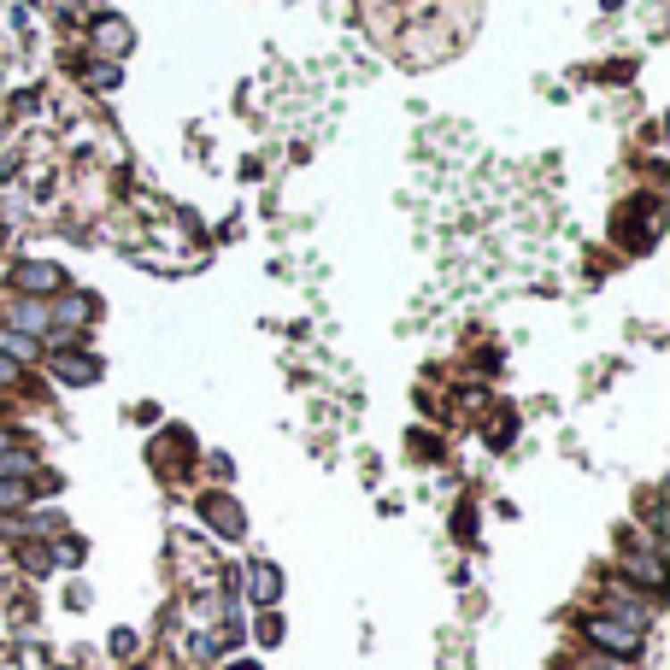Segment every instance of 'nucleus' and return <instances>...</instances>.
<instances>
[{"mask_svg": "<svg viewBox=\"0 0 670 670\" xmlns=\"http://www.w3.org/2000/svg\"><path fill=\"white\" fill-rule=\"evenodd\" d=\"M253 582H259V588H253V594H259V600H277V588H282V576H277V571H271V565H259V576H253Z\"/></svg>", "mask_w": 670, "mask_h": 670, "instance_id": "9b49d317", "label": "nucleus"}, {"mask_svg": "<svg viewBox=\"0 0 670 670\" xmlns=\"http://www.w3.org/2000/svg\"><path fill=\"white\" fill-rule=\"evenodd\" d=\"M588 641H594V647H606V653L635 658V653H641V629L617 624V617H594V624H588Z\"/></svg>", "mask_w": 670, "mask_h": 670, "instance_id": "f03ea898", "label": "nucleus"}, {"mask_svg": "<svg viewBox=\"0 0 670 670\" xmlns=\"http://www.w3.org/2000/svg\"><path fill=\"white\" fill-rule=\"evenodd\" d=\"M6 323L42 341V335H47V300H29V294H18V300H13V312H6Z\"/></svg>", "mask_w": 670, "mask_h": 670, "instance_id": "39448f33", "label": "nucleus"}, {"mask_svg": "<svg viewBox=\"0 0 670 670\" xmlns=\"http://www.w3.org/2000/svg\"><path fill=\"white\" fill-rule=\"evenodd\" d=\"M6 447H13V435H6V430H0V453H6Z\"/></svg>", "mask_w": 670, "mask_h": 670, "instance_id": "ddd939ff", "label": "nucleus"}, {"mask_svg": "<svg viewBox=\"0 0 670 670\" xmlns=\"http://www.w3.org/2000/svg\"><path fill=\"white\" fill-rule=\"evenodd\" d=\"M36 353H42V341H36V335L13 330V323H0V359H13V364H24V359H36Z\"/></svg>", "mask_w": 670, "mask_h": 670, "instance_id": "423d86ee", "label": "nucleus"}, {"mask_svg": "<svg viewBox=\"0 0 670 670\" xmlns=\"http://www.w3.org/2000/svg\"><path fill=\"white\" fill-rule=\"evenodd\" d=\"M24 500H29L24 482H18V476H0V512H18Z\"/></svg>", "mask_w": 670, "mask_h": 670, "instance_id": "9d476101", "label": "nucleus"}, {"mask_svg": "<svg viewBox=\"0 0 670 670\" xmlns=\"http://www.w3.org/2000/svg\"><path fill=\"white\" fill-rule=\"evenodd\" d=\"M13 289L29 294V300H54L59 289H71V277H65L59 265H47V259H29V265L13 271Z\"/></svg>", "mask_w": 670, "mask_h": 670, "instance_id": "f257e3e1", "label": "nucleus"}, {"mask_svg": "<svg viewBox=\"0 0 670 670\" xmlns=\"http://www.w3.org/2000/svg\"><path fill=\"white\" fill-rule=\"evenodd\" d=\"M624 571H629V576H641L647 588L665 582V571H658V558H653V553H629V558H624Z\"/></svg>", "mask_w": 670, "mask_h": 670, "instance_id": "6e6552de", "label": "nucleus"}, {"mask_svg": "<svg viewBox=\"0 0 670 670\" xmlns=\"http://www.w3.org/2000/svg\"><path fill=\"white\" fill-rule=\"evenodd\" d=\"M0 418H6V412H0Z\"/></svg>", "mask_w": 670, "mask_h": 670, "instance_id": "4468645a", "label": "nucleus"}, {"mask_svg": "<svg viewBox=\"0 0 670 670\" xmlns=\"http://www.w3.org/2000/svg\"><path fill=\"white\" fill-rule=\"evenodd\" d=\"M206 517L218 523L223 535H236V530H241V517H236V506H230V500H206Z\"/></svg>", "mask_w": 670, "mask_h": 670, "instance_id": "1a4fd4ad", "label": "nucleus"}, {"mask_svg": "<svg viewBox=\"0 0 670 670\" xmlns=\"http://www.w3.org/2000/svg\"><path fill=\"white\" fill-rule=\"evenodd\" d=\"M6 382H18V364L13 359H0V389H6Z\"/></svg>", "mask_w": 670, "mask_h": 670, "instance_id": "f8f14e48", "label": "nucleus"}, {"mask_svg": "<svg viewBox=\"0 0 670 670\" xmlns=\"http://www.w3.org/2000/svg\"><path fill=\"white\" fill-rule=\"evenodd\" d=\"M54 371H59L65 382H95V371H100V364L88 359V353H65V359H54Z\"/></svg>", "mask_w": 670, "mask_h": 670, "instance_id": "0eeeda50", "label": "nucleus"}, {"mask_svg": "<svg viewBox=\"0 0 670 670\" xmlns=\"http://www.w3.org/2000/svg\"><path fill=\"white\" fill-rule=\"evenodd\" d=\"M95 47L106 59H124L130 47H136V29H130L124 18H100V24H95Z\"/></svg>", "mask_w": 670, "mask_h": 670, "instance_id": "20e7f679", "label": "nucleus"}, {"mask_svg": "<svg viewBox=\"0 0 670 670\" xmlns=\"http://www.w3.org/2000/svg\"><path fill=\"white\" fill-rule=\"evenodd\" d=\"M606 617H617V624H629V629H647L653 624V606H647L641 594H629V588H606Z\"/></svg>", "mask_w": 670, "mask_h": 670, "instance_id": "7ed1b4c3", "label": "nucleus"}]
</instances>
